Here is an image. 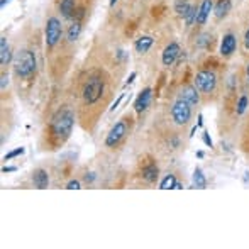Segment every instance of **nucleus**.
<instances>
[{"label": "nucleus", "instance_id": "f03ea898", "mask_svg": "<svg viewBox=\"0 0 249 249\" xmlns=\"http://www.w3.org/2000/svg\"><path fill=\"white\" fill-rule=\"evenodd\" d=\"M36 66H37L36 54L29 50L19 51L16 54V58H14V71L20 78H29L36 71Z\"/></svg>", "mask_w": 249, "mask_h": 249}, {"label": "nucleus", "instance_id": "c756f323", "mask_svg": "<svg viewBox=\"0 0 249 249\" xmlns=\"http://www.w3.org/2000/svg\"><path fill=\"white\" fill-rule=\"evenodd\" d=\"M7 83H9V76L5 75V73H2V90H5V87H7Z\"/></svg>", "mask_w": 249, "mask_h": 249}, {"label": "nucleus", "instance_id": "39448f33", "mask_svg": "<svg viewBox=\"0 0 249 249\" xmlns=\"http://www.w3.org/2000/svg\"><path fill=\"white\" fill-rule=\"evenodd\" d=\"M171 119L177 125H187L192 119V105L178 99L171 107Z\"/></svg>", "mask_w": 249, "mask_h": 249}, {"label": "nucleus", "instance_id": "7c9ffc66", "mask_svg": "<svg viewBox=\"0 0 249 249\" xmlns=\"http://www.w3.org/2000/svg\"><path fill=\"white\" fill-rule=\"evenodd\" d=\"M17 168L16 166H3L2 168V173H12V171H16Z\"/></svg>", "mask_w": 249, "mask_h": 249}, {"label": "nucleus", "instance_id": "2eb2a0df", "mask_svg": "<svg viewBox=\"0 0 249 249\" xmlns=\"http://www.w3.org/2000/svg\"><path fill=\"white\" fill-rule=\"evenodd\" d=\"M232 9V2L231 0H217V3L213 5V14L217 19H224L227 14Z\"/></svg>", "mask_w": 249, "mask_h": 249}, {"label": "nucleus", "instance_id": "9b49d317", "mask_svg": "<svg viewBox=\"0 0 249 249\" xmlns=\"http://www.w3.org/2000/svg\"><path fill=\"white\" fill-rule=\"evenodd\" d=\"M31 180H33L34 187L39 188V190H44V188L50 187V175H48V171L43 170V168H39V170H34Z\"/></svg>", "mask_w": 249, "mask_h": 249}, {"label": "nucleus", "instance_id": "dca6fc26", "mask_svg": "<svg viewBox=\"0 0 249 249\" xmlns=\"http://www.w3.org/2000/svg\"><path fill=\"white\" fill-rule=\"evenodd\" d=\"M75 7L76 0H61L59 2V12L65 19H71V17H75Z\"/></svg>", "mask_w": 249, "mask_h": 249}, {"label": "nucleus", "instance_id": "f257e3e1", "mask_svg": "<svg viewBox=\"0 0 249 249\" xmlns=\"http://www.w3.org/2000/svg\"><path fill=\"white\" fill-rule=\"evenodd\" d=\"M73 124H75V115H73L71 110H68V108L58 110L54 115H53L51 124H50L53 138L59 139V141L68 139L73 131Z\"/></svg>", "mask_w": 249, "mask_h": 249}, {"label": "nucleus", "instance_id": "cd10ccee", "mask_svg": "<svg viewBox=\"0 0 249 249\" xmlns=\"http://www.w3.org/2000/svg\"><path fill=\"white\" fill-rule=\"evenodd\" d=\"M203 142H205L209 148H212V139H210V136L207 134V132H203Z\"/></svg>", "mask_w": 249, "mask_h": 249}, {"label": "nucleus", "instance_id": "412c9836", "mask_svg": "<svg viewBox=\"0 0 249 249\" xmlns=\"http://www.w3.org/2000/svg\"><path fill=\"white\" fill-rule=\"evenodd\" d=\"M197 14H198V7L192 5L190 10H188L187 14H185V24H187V27H192L195 22H197Z\"/></svg>", "mask_w": 249, "mask_h": 249}, {"label": "nucleus", "instance_id": "4be33fe9", "mask_svg": "<svg viewBox=\"0 0 249 249\" xmlns=\"http://www.w3.org/2000/svg\"><path fill=\"white\" fill-rule=\"evenodd\" d=\"M175 185H177V177H175L173 173H168L166 177L161 180L160 188L161 190H170V188H175Z\"/></svg>", "mask_w": 249, "mask_h": 249}, {"label": "nucleus", "instance_id": "5701e85b", "mask_svg": "<svg viewBox=\"0 0 249 249\" xmlns=\"http://www.w3.org/2000/svg\"><path fill=\"white\" fill-rule=\"evenodd\" d=\"M194 185L197 188H207V180H205V175H203V171L197 168V170L194 171Z\"/></svg>", "mask_w": 249, "mask_h": 249}, {"label": "nucleus", "instance_id": "aec40b11", "mask_svg": "<svg viewBox=\"0 0 249 249\" xmlns=\"http://www.w3.org/2000/svg\"><path fill=\"white\" fill-rule=\"evenodd\" d=\"M190 7H192V3L188 2V0H177V2H175V12L180 17H185V14L190 10Z\"/></svg>", "mask_w": 249, "mask_h": 249}, {"label": "nucleus", "instance_id": "a211bd4d", "mask_svg": "<svg viewBox=\"0 0 249 249\" xmlns=\"http://www.w3.org/2000/svg\"><path fill=\"white\" fill-rule=\"evenodd\" d=\"M153 43H154V39L151 36H141L139 39H136L134 48H136V51H138V53L144 54V53L149 51V48L153 46Z\"/></svg>", "mask_w": 249, "mask_h": 249}, {"label": "nucleus", "instance_id": "f3484780", "mask_svg": "<svg viewBox=\"0 0 249 249\" xmlns=\"http://www.w3.org/2000/svg\"><path fill=\"white\" fill-rule=\"evenodd\" d=\"M12 59V54H10V48L9 43H7L5 37H0V65L7 66Z\"/></svg>", "mask_w": 249, "mask_h": 249}, {"label": "nucleus", "instance_id": "393cba45", "mask_svg": "<svg viewBox=\"0 0 249 249\" xmlns=\"http://www.w3.org/2000/svg\"><path fill=\"white\" fill-rule=\"evenodd\" d=\"M19 154H24V148H17V149L10 151L9 154H5V156H3V160H5V161H9V160H12V158L19 156Z\"/></svg>", "mask_w": 249, "mask_h": 249}, {"label": "nucleus", "instance_id": "1a4fd4ad", "mask_svg": "<svg viewBox=\"0 0 249 249\" xmlns=\"http://www.w3.org/2000/svg\"><path fill=\"white\" fill-rule=\"evenodd\" d=\"M236 48H237V37L234 36L232 33H227L224 34L222 41H220V56L224 58H229L236 53Z\"/></svg>", "mask_w": 249, "mask_h": 249}, {"label": "nucleus", "instance_id": "473e14b6", "mask_svg": "<svg viewBox=\"0 0 249 249\" xmlns=\"http://www.w3.org/2000/svg\"><path fill=\"white\" fill-rule=\"evenodd\" d=\"M134 78H136V73L132 71V73H131V76H129V78H127V82H125V85H131V83L134 82Z\"/></svg>", "mask_w": 249, "mask_h": 249}, {"label": "nucleus", "instance_id": "6e6552de", "mask_svg": "<svg viewBox=\"0 0 249 249\" xmlns=\"http://www.w3.org/2000/svg\"><path fill=\"white\" fill-rule=\"evenodd\" d=\"M180 53H181V48H180V44H178V43H170V44H168V46L163 50V53H161V63H163V66H166V68L173 66L175 63H177Z\"/></svg>", "mask_w": 249, "mask_h": 249}, {"label": "nucleus", "instance_id": "7ed1b4c3", "mask_svg": "<svg viewBox=\"0 0 249 249\" xmlns=\"http://www.w3.org/2000/svg\"><path fill=\"white\" fill-rule=\"evenodd\" d=\"M102 93H104V82H102L100 78H90L89 82L85 83V87H83V102H85L87 105H93L97 104V102L100 100Z\"/></svg>", "mask_w": 249, "mask_h": 249}, {"label": "nucleus", "instance_id": "72a5a7b5", "mask_svg": "<svg viewBox=\"0 0 249 249\" xmlns=\"http://www.w3.org/2000/svg\"><path fill=\"white\" fill-rule=\"evenodd\" d=\"M9 2H10V0H0V7H2V9H3V7H5Z\"/></svg>", "mask_w": 249, "mask_h": 249}, {"label": "nucleus", "instance_id": "0eeeda50", "mask_svg": "<svg viewBox=\"0 0 249 249\" xmlns=\"http://www.w3.org/2000/svg\"><path fill=\"white\" fill-rule=\"evenodd\" d=\"M127 121H129L127 117L121 119V121H119L117 124L110 129V132H108L107 138H105V146H107V148H115V146H117L119 142L125 138V134H127V131H129V122Z\"/></svg>", "mask_w": 249, "mask_h": 249}, {"label": "nucleus", "instance_id": "9d476101", "mask_svg": "<svg viewBox=\"0 0 249 249\" xmlns=\"http://www.w3.org/2000/svg\"><path fill=\"white\" fill-rule=\"evenodd\" d=\"M178 99L185 100L187 104H190L192 107H195V105H198V102H200V92L195 85H187L181 89L180 93H178Z\"/></svg>", "mask_w": 249, "mask_h": 249}, {"label": "nucleus", "instance_id": "c9c22d12", "mask_svg": "<svg viewBox=\"0 0 249 249\" xmlns=\"http://www.w3.org/2000/svg\"><path fill=\"white\" fill-rule=\"evenodd\" d=\"M181 188H183V185L178 183V181H177V185H175V190H181Z\"/></svg>", "mask_w": 249, "mask_h": 249}, {"label": "nucleus", "instance_id": "f8f14e48", "mask_svg": "<svg viewBox=\"0 0 249 249\" xmlns=\"http://www.w3.org/2000/svg\"><path fill=\"white\" fill-rule=\"evenodd\" d=\"M151 97H153V90L151 89H144L141 93H139L138 99H136V102H134V110L138 112V114H142V112L149 107Z\"/></svg>", "mask_w": 249, "mask_h": 249}, {"label": "nucleus", "instance_id": "c85d7f7f", "mask_svg": "<svg viewBox=\"0 0 249 249\" xmlns=\"http://www.w3.org/2000/svg\"><path fill=\"white\" fill-rule=\"evenodd\" d=\"M244 48L249 51V27L246 29V33H244Z\"/></svg>", "mask_w": 249, "mask_h": 249}, {"label": "nucleus", "instance_id": "f704fd0d", "mask_svg": "<svg viewBox=\"0 0 249 249\" xmlns=\"http://www.w3.org/2000/svg\"><path fill=\"white\" fill-rule=\"evenodd\" d=\"M198 127H202V125H203V117H202V115H198Z\"/></svg>", "mask_w": 249, "mask_h": 249}, {"label": "nucleus", "instance_id": "b1692460", "mask_svg": "<svg viewBox=\"0 0 249 249\" xmlns=\"http://www.w3.org/2000/svg\"><path fill=\"white\" fill-rule=\"evenodd\" d=\"M248 97L246 95H243V97H241V99L239 100H237V107H236V112H237V114H244V112H246V108H248Z\"/></svg>", "mask_w": 249, "mask_h": 249}, {"label": "nucleus", "instance_id": "20e7f679", "mask_svg": "<svg viewBox=\"0 0 249 249\" xmlns=\"http://www.w3.org/2000/svg\"><path fill=\"white\" fill-rule=\"evenodd\" d=\"M194 85L200 93H212L217 87V75L210 70H202L195 75Z\"/></svg>", "mask_w": 249, "mask_h": 249}, {"label": "nucleus", "instance_id": "4468645a", "mask_svg": "<svg viewBox=\"0 0 249 249\" xmlns=\"http://www.w3.org/2000/svg\"><path fill=\"white\" fill-rule=\"evenodd\" d=\"M141 177H142V180H146L148 183H154V181L158 180V177H160V170H158V166L154 163H148L142 166Z\"/></svg>", "mask_w": 249, "mask_h": 249}, {"label": "nucleus", "instance_id": "423d86ee", "mask_svg": "<svg viewBox=\"0 0 249 249\" xmlns=\"http://www.w3.org/2000/svg\"><path fill=\"white\" fill-rule=\"evenodd\" d=\"M63 34V27L59 22L58 17H50L44 27V39H46V46L48 48H54L58 44V41L61 39Z\"/></svg>", "mask_w": 249, "mask_h": 249}, {"label": "nucleus", "instance_id": "6ab92c4d", "mask_svg": "<svg viewBox=\"0 0 249 249\" xmlns=\"http://www.w3.org/2000/svg\"><path fill=\"white\" fill-rule=\"evenodd\" d=\"M80 34H82V24H80L78 20H75V22H73L71 26L68 27L66 39H68V43H75V41L80 37Z\"/></svg>", "mask_w": 249, "mask_h": 249}, {"label": "nucleus", "instance_id": "a878e982", "mask_svg": "<svg viewBox=\"0 0 249 249\" xmlns=\"http://www.w3.org/2000/svg\"><path fill=\"white\" fill-rule=\"evenodd\" d=\"M66 188H68V190H80V188H82V183H80L78 180H71L66 183Z\"/></svg>", "mask_w": 249, "mask_h": 249}, {"label": "nucleus", "instance_id": "ddd939ff", "mask_svg": "<svg viewBox=\"0 0 249 249\" xmlns=\"http://www.w3.org/2000/svg\"><path fill=\"white\" fill-rule=\"evenodd\" d=\"M213 10V0H203L198 7V14H197V24L198 26H203L209 19L210 12Z\"/></svg>", "mask_w": 249, "mask_h": 249}, {"label": "nucleus", "instance_id": "e433bc0d", "mask_svg": "<svg viewBox=\"0 0 249 249\" xmlns=\"http://www.w3.org/2000/svg\"><path fill=\"white\" fill-rule=\"evenodd\" d=\"M246 78H248V83H249V63H248V66H246Z\"/></svg>", "mask_w": 249, "mask_h": 249}, {"label": "nucleus", "instance_id": "4c0bfd02", "mask_svg": "<svg viewBox=\"0 0 249 249\" xmlns=\"http://www.w3.org/2000/svg\"><path fill=\"white\" fill-rule=\"evenodd\" d=\"M115 2H117V0H110V7H112V5H115Z\"/></svg>", "mask_w": 249, "mask_h": 249}, {"label": "nucleus", "instance_id": "bb28decb", "mask_svg": "<svg viewBox=\"0 0 249 249\" xmlns=\"http://www.w3.org/2000/svg\"><path fill=\"white\" fill-rule=\"evenodd\" d=\"M122 99H124V93H121V95H119V99L114 102V105H112V107H110V112H114L115 108L119 107V104H121V102H122Z\"/></svg>", "mask_w": 249, "mask_h": 249}, {"label": "nucleus", "instance_id": "2f4dec72", "mask_svg": "<svg viewBox=\"0 0 249 249\" xmlns=\"http://www.w3.org/2000/svg\"><path fill=\"white\" fill-rule=\"evenodd\" d=\"M95 173H89V175H87V177H85V180H87V183H92V181L93 180H95Z\"/></svg>", "mask_w": 249, "mask_h": 249}]
</instances>
